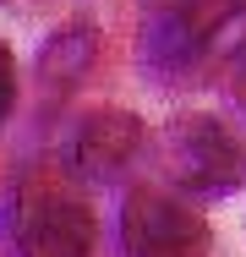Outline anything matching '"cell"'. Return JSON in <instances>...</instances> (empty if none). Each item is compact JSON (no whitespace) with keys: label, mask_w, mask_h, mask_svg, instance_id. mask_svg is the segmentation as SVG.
Segmentation results:
<instances>
[{"label":"cell","mask_w":246,"mask_h":257,"mask_svg":"<svg viewBox=\"0 0 246 257\" xmlns=\"http://www.w3.org/2000/svg\"><path fill=\"white\" fill-rule=\"evenodd\" d=\"M164 170L192 197H230L246 186V148L219 115H175L164 126Z\"/></svg>","instance_id":"cell-3"},{"label":"cell","mask_w":246,"mask_h":257,"mask_svg":"<svg viewBox=\"0 0 246 257\" xmlns=\"http://www.w3.org/2000/svg\"><path fill=\"white\" fill-rule=\"evenodd\" d=\"M224 93L246 109V39L230 50V60H224Z\"/></svg>","instance_id":"cell-8"},{"label":"cell","mask_w":246,"mask_h":257,"mask_svg":"<svg viewBox=\"0 0 246 257\" xmlns=\"http://www.w3.org/2000/svg\"><path fill=\"white\" fill-rule=\"evenodd\" d=\"M6 257H93L98 213L66 170H28L0 197Z\"/></svg>","instance_id":"cell-1"},{"label":"cell","mask_w":246,"mask_h":257,"mask_svg":"<svg viewBox=\"0 0 246 257\" xmlns=\"http://www.w3.org/2000/svg\"><path fill=\"white\" fill-rule=\"evenodd\" d=\"M11 109H17V55L0 39V126L11 120Z\"/></svg>","instance_id":"cell-7"},{"label":"cell","mask_w":246,"mask_h":257,"mask_svg":"<svg viewBox=\"0 0 246 257\" xmlns=\"http://www.w3.org/2000/svg\"><path fill=\"white\" fill-rule=\"evenodd\" d=\"M93 50H98V33L93 22H66L60 33H49V44L39 50V82L66 93L88 66H93Z\"/></svg>","instance_id":"cell-6"},{"label":"cell","mask_w":246,"mask_h":257,"mask_svg":"<svg viewBox=\"0 0 246 257\" xmlns=\"http://www.w3.org/2000/svg\"><path fill=\"white\" fill-rule=\"evenodd\" d=\"M153 6H159V0H153Z\"/></svg>","instance_id":"cell-9"},{"label":"cell","mask_w":246,"mask_h":257,"mask_svg":"<svg viewBox=\"0 0 246 257\" xmlns=\"http://www.w3.org/2000/svg\"><path fill=\"white\" fill-rule=\"evenodd\" d=\"M235 17H246V0H159L137 33V66L159 88H186L208 71Z\"/></svg>","instance_id":"cell-2"},{"label":"cell","mask_w":246,"mask_h":257,"mask_svg":"<svg viewBox=\"0 0 246 257\" xmlns=\"http://www.w3.org/2000/svg\"><path fill=\"white\" fill-rule=\"evenodd\" d=\"M148 143V126L120 104L82 109L60 137V170L71 181H120Z\"/></svg>","instance_id":"cell-5"},{"label":"cell","mask_w":246,"mask_h":257,"mask_svg":"<svg viewBox=\"0 0 246 257\" xmlns=\"http://www.w3.org/2000/svg\"><path fill=\"white\" fill-rule=\"evenodd\" d=\"M120 252L126 257H208L213 230L181 192L164 186H132L120 197Z\"/></svg>","instance_id":"cell-4"}]
</instances>
